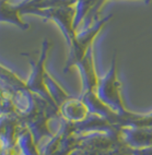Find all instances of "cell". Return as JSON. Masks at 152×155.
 <instances>
[{
	"label": "cell",
	"mask_w": 152,
	"mask_h": 155,
	"mask_svg": "<svg viewBox=\"0 0 152 155\" xmlns=\"http://www.w3.org/2000/svg\"><path fill=\"white\" fill-rule=\"evenodd\" d=\"M133 153H135V155H140L138 152H137V151H136V150H133Z\"/></svg>",
	"instance_id": "7a4b0ae2"
},
{
	"label": "cell",
	"mask_w": 152,
	"mask_h": 155,
	"mask_svg": "<svg viewBox=\"0 0 152 155\" xmlns=\"http://www.w3.org/2000/svg\"><path fill=\"white\" fill-rule=\"evenodd\" d=\"M118 136L123 144L133 150L152 147V128L119 127Z\"/></svg>",
	"instance_id": "6da1fadb"
}]
</instances>
